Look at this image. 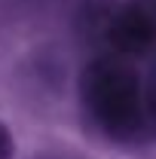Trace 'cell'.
I'll return each instance as SVG.
<instances>
[{"instance_id":"1","label":"cell","mask_w":156,"mask_h":159,"mask_svg":"<svg viewBox=\"0 0 156 159\" xmlns=\"http://www.w3.org/2000/svg\"><path fill=\"white\" fill-rule=\"evenodd\" d=\"M80 104L89 125L110 144H138L150 135L144 83L129 58L98 55L80 74Z\"/></svg>"},{"instance_id":"2","label":"cell","mask_w":156,"mask_h":159,"mask_svg":"<svg viewBox=\"0 0 156 159\" xmlns=\"http://www.w3.org/2000/svg\"><path fill=\"white\" fill-rule=\"evenodd\" d=\"M101 40L119 58H135L156 46V6L150 0H129L113 6Z\"/></svg>"},{"instance_id":"3","label":"cell","mask_w":156,"mask_h":159,"mask_svg":"<svg viewBox=\"0 0 156 159\" xmlns=\"http://www.w3.org/2000/svg\"><path fill=\"white\" fill-rule=\"evenodd\" d=\"M144 110H147L150 132H156V67L150 70V77L144 83Z\"/></svg>"},{"instance_id":"4","label":"cell","mask_w":156,"mask_h":159,"mask_svg":"<svg viewBox=\"0 0 156 159\" xmlns=\"http://www.w3.org/2000/svg\"><path fill=\"white\" fill-rule=\"evenodd\" d=\"M16 153V141H12V132L0 122V159H12Z\"/></svg>"},{"instance_id":"5","label":"cell","mask_w":156,"mask_h":159,"mask_svg":"<svg viewBox=\"0 0 156 159\" xmlns=\"http://www.w3.org/2000/svg\"><path fill=\"white\" fill-rule=\"evenodd\" d=\"M34 159H64V156H55V153H37Z\"/></svg>"}]
</instances>
